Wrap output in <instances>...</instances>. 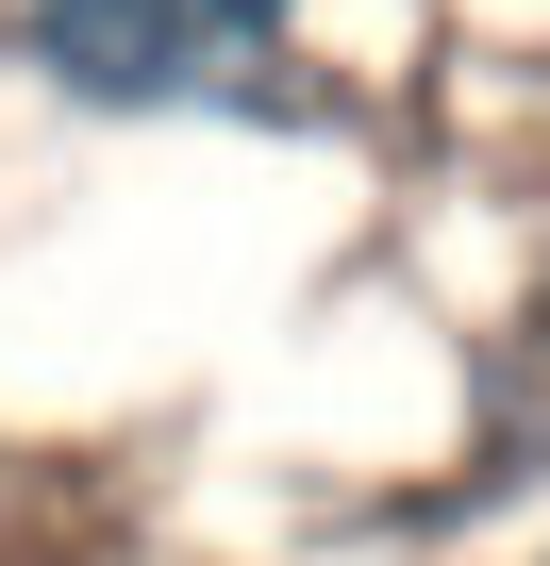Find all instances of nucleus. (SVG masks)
I'll use <instances>...</instances> for the list:
<instances>
[{
	"instance_id": "nucleus-1",
	"label": "nucleus",
	"mask_w": 550,
	"mask_h": 566,
	"mask_svg": "<svg viewBox=\"0 0 550 566\" xmlns=\"http://www.w3.org/2000/svg\"><path fill=\"white\" fill-rule=\"evenodd\" d=\"M284 51V0H34V67L101 117H151V101H200L234 67Z\"/></svg>"
}]
</instances>
